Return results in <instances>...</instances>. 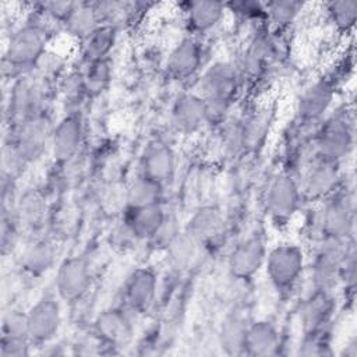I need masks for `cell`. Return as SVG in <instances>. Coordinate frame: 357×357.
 I'll return each mask as SVG.
<instances>
[{
    "mask_svg": "<svg viewBox=\"0 0 357 357\" xmlns=\"http://www.w3.org/2000/svg\"><path fill=\"white\" fill-rule=\"evenodd\" d=\"M50 31L47 24L38 20H29L8 38L3 56V71L18 79L32 74L40 57L47 52Z\"/></svg>",
    "mask_w": 357,
    "mask_h": 357,
    "instance_id": "obj_1",
    "label": "cell"
},
{
    "mask_svg": "<svg viewBox=\"0 0 357 357\" xmlns=\"http://www.w3.org/2000/svg\"><path fill=\"white\" fill-rule=\"evenodd\" d=\"M241 84V74L233 61L218 60L205 68L199 79L198 93L206 103L209 123L225 117L236 102Z\"/></svg>",
    "mask_w": 357,
    "mask_h": 357,
    "instance_id": "obj_2",
    "label": "cell"
},
{
    "mask_svg": "<svg viewBox=\"0 0 357 357\" xmlns=\"http://www.w3.org/2000/svg\"><path fill=\"white\" fill-rule=\"evenodd\" d=\"M305 266L304 251L294 243H279L269 248L264 264L269 284L280 296H289L296 290Z\"/></svg>",
    "mask_w": 357,
    "mask_h": 357,
    "instance_id": "obj_3",
    "label": "cell"
},
{
    "mask_svg": "<svg viewBox=\"0 0 357 357\" xmlns=\"http://www.w3.org/2000/svg\"><path fill=\"white\" fill-rule=\"evenodd\" d=\"M315 153L319 158L342 162L354 145V128L347 110H337L325 116L314 134Z\"/></svg>",
    "mask_w": 357,
    "mask_h": 357,
    "instance_id": "obj_4",
    "label": "cell"
},
{
    "mask_svg": "<svg viewBox=\"0 0 357 357\" xmlns=\"http://www.w3.org/2000/svg\"><path fill=\"white\" fill-rule=\"evenodd\" d=\"M52 131L53 124L46 113L18 120L14 124L8 146L25 165H29L38 160L46 149H50Z\"/></svg>",
    "mask_w": 357,
    "mask_h": 357,
    "instance_id": "obj_5",
    "label": "cell"
},
{
    "mask_svg": "<svg viewBox=\"0 0 357 357\" xmlns=\"http://www.w3.org/2000/svg\"><path fill=\"white\" fill-rule=\"evenodd\" d=\"M321 238H335L347 241L354 233V201L353 197L340 188L324 199L317 216Z\"/></svg>",
    "mask_w": 357,
    "mask_h": 357,
    "instance_id": "obj_6",
    "label": "cell"
},
{
    "mask_svg": "<svg viewBox=\"0 0 357 357\" xmlns=\"http://www.w3.org/2000/svg\"><path fill=\"white\" fill-rule=\"evenodd\" d=\"M25 321L32 344L43 346L50 343L63 324L60 297L56 291L43 293L25 312Z\"/></svg>",
    "mask_w": 357,
    "mask_h": 357,
    "instance_id": "obj_7",
    "label": "cell"
},
{
    "mask_svg": "<svg viewBox=\"0 0 357 357\" xmlns=\"http://www.w3.org/2000/svg\"><path fill=\"white\" fill-rule=\"evenodd\" d=\"M351 240H319L311 261V282L314 290L333 291V289L340 284V266L346 248Z\"/></svg>",
    "mask_w": 357,
    "mask_h": 357,
    "instance_id": "obj_8",
    "label": "cell"
},
{
    "mask_svg": "<svg viewBox=\"0 0 357 357\" xmlns=\"http://www.w3.org/2000/svg\"><path fill=\"white\" fill-rule=\"evenodd\" d=\"M301 187L289 173L276 174L265 192V209L276 223L289 222L301 205Z\"/></svg>",
    "mask_w": 357,
    "mask_h": 357,
    "instance_id": "obj_9",
    "label": "cell"
},
{
    "mask_svg": "<svg viewBox=\"0 0 357 357\" xmlns=\"http://www.w3.org/2000/svg\"><path fill=\"white\" fill-rule=\"evenodd\" d=\"M92 275L89 262L84 257H70L57 268L54 291L60 300L74 303L81 300L89 290Z\"/></svg>",
    "mask_w": 357,
    "mask_h": 357,
    "instance_id": "obj_10",
    "label": "cell"
},
{
    "mask_svg": "<svg viewBox=\"0 0 357 357\" xmlns=\"http://www.w3.org/2000/svg\"><path fill=\"white\" fill-rule=\"evenodd\" d=\"M336 95V84L328 77H321L307 85L297 100V117L300 123L318 124L331 109Z\"/></svg>",
    "mask_w": 357,
    "mask_h": 357,
    "instance_id": "obj_11",
    "label": "cell"
},
{
    "mask_svg": "<svg viewBox=\"0 0 357 357\" xmlns=\"http://www.w3.org/2000/svg\"><path fill=\"white\" fill-rule=\"evenodd\" d=\"M205 49L202 40L195 36H184L169 52L166 59V73L169 78L183 82L202 68Z\"/></svg>",
    "mask_w": 357,
    "mask_h": 357,
    "instance_id": "obj_12",
    "label": "cell"
},
{
    "mask_svg": "<svg viewBox=\"0 0 357 357\" xmlns=\"http://www.w3.org/2000/svg\"><path fill=\"white\" fill-rule=\"evenodd\" d=\"M340 163L315 156L303 178V197L311 201H324L340 188Z\"/></svg>",
    "mask_w": 357,
    "mask_h": 357,
    "instance_id": "obj_13",
    "label": "cell"
},
{
    "mask_svg": "<svg viewBox=\"0 0 357 357\" xmlns=\"http://www.w3.org/2000/svg\"><path fill=\"white\" fill-rule=\"evenodd\" d=\"M46 82L33 73L17 79L10 95V112L15 121L46 113Z\"/></svg>",
    "mask_w": 357,
    "mask_h": 357,
    "instance_id": "obj_14",
    "label": "cell"
},
{
    "mask_svg": "<svg viewBox=\"0 0 357 357\" xmlns=\"http://www.w3.org/2000/svg\"><path fill=\"white\" fill-rule=\"evenodd\" d=\"M84 141V123L78 110L66 113L54 126L50 139V152L57 162L73 160Z\"/></svg>",
    "mask_w": 357,
    "mask_h": 357,
    "instance_id": "obj_15",
    "label": "cell"
},
{
    "mask_svg": "<svg viewBox=\"0 0 357 357\" xmlns=\"http://www.w3.org/2000/svg\"><path fill=\"white\" fill-rule=\"evenodd\" d=\"M266 252L268 248L261 234L244 238L233 248L229 257V272L240 280L252 279L264 268Z\"/></svg>",
    "mask_w": 357,
    "mask_h": 357,
    "instance_id": "obj_16",
    "label": "cell"
},
{
    "mask_svg": "<svg viewBox=\"0 0 357 357\" xmlns=\"http://www.w3.org/2000/svg\"><path fill=\"white\" fill-rule=\"evenodd\" d=\"M172 126L181 134H194L209 123L208 107L198 92L180 93L172 106Z\"/></svg>",
    "mask_w": 357,
    "mask_h": 357,
    "instance_id": "obj_17",
    "label": "cell"
},
{
    "mask_svg": "<svg viewBox=\"0 0 357 357\" xmlns=\"http://www.w3.org/2000/svg\"><path fill=\"white\" fill-rule=\"evenodd\" d=\"M156 290L158 275L151 266L134 269L124 286V301L127 308L135 314L146 312L155 303Z\"/></svg>",
    "mask_w": 357,
    "mask_h": 357,
    "instance_id": "obj_18",
    "label": "cell"
},
{
    "mask_svg": "<svg viewBox=\"0 0 357 357\" xmlns=\"http://www.w3.org/2000/svg\"><path fill=\"white\" fill-rule=\"evenodd\" d=\"M126 230L135 238L149 240L156 237L165 227L166 213L163 204L144 206H126L123 216Z\"/></svg>",
    "mask_w": 357,
    "mask_h": 357,
    "instance_id": "obj_19",
    "label": "cell"
},
{
    "mask_svg": "<svg viewBox=\"0 0 357 357\" xmlns=\"http://www.w3.org/2000/svg\"><path fill=\"white\" fill-rule=\"evenodd\" d=\"M181 7L188 35L199 39L220 25L226 11V4L220 1H187Z\"/></svg>",
    "mask_w": 357,
    "mask_h": 357,
    "instance_id": "obj_20",
    "label": "cell"
},
{
    "mask_svg": "<svg viewBox=\"0 0 357 357\" xmlns=\"http://www.w3.org/2000/svg\"><path fill=\"white\" fill-rule=\"evenodd\" d=\"M336 308L332 291L312 290L303 301L298 312L303 335L326 329Z\"/></svg>",
    "mask_w": 357,
    "mask_h": 357,
    "instance_id": "obj_21",
    "label": "cell"
},
{
    "mask_svg": "<svg viewBox=\"0 0 357 357\" xmlns=\"http://www.w3.org/2000/svg\"><path fill=\"white\" fill-rule=\"evenodd\" d=\"M95 331L99 339L112 347L126 346L132 337V325L123 308L102 311L95 321Z\"/></svg>",
    "mask_w": 357,
    "mask_h": 357,
    "instance_id": "obj_22",
    "label": "cell"
},
{
    "mask_svg": "<svg viewBox=\"0 0 357 357\" xmlns=\"http://www.w3.org/2000/svg\"><path fill=\"white\" fill-rule=\"evenodd\" d=\"M176 156L173 149L162 141L149 144L139 160V174L165 184L174 173Z\"/></svg>",
    "mask_w": 357,
    "mask_h": 357,
    "instance_id": "obj_23",
    "label": "cell"
},
{
    "mask_svg": "<svg viewBox=\"0 0 357 357\" xmlns=\"http://www.w3.org/2000/svg\"><path fill=\"white\" fill-rule=\"evenodd\" d=\"M32 346L25 312H10L3 319L1 326V343H0V356L1 357H21L29 353Z\"/></svg>",
    "mask_w": 357,
    "mask_h": 357,
    "instance_id": "obj_24",
    "label": "cell"
},
{
    "mask_svg": "<svg viewBox=\"0 0 357 357\" xmlns=\"http://www.w3.org/2000/svg\"><path fill=\"white\" fill-rule=\"evenodd\" d=\"M280 346V335L276 325L268 319H258L248 324L244 354L254 357H265L278 354Z\"/></svg>",
    "mask_w": 357,
    "mask_h": 357,
    "instance_id": "obj_25",
    "label": "cell"
},
{
    "mask_svg": "<svg viewBox=\"0 0 357 357\" xmlns=\"http://www.w3.org/2000/svg\"><path fill=\"white\" fill-rule=\"evenodd\" d=\"M223 229V218L215 206H202L192 213L184 230L202 247L218 238Z\"/></svg>",
    "mask_w": 357,
    "mask_h": 357,
    "instance_id": "obj_26",
    "label": "cell"
},
{
    "mask_svg": "<svg viewBox=\"0 0 357 357\" xmlns=\"http://www.w3.org/2000/svg\"><path fill=\"white\" fill-rule=\"evenodd\" d=\"M202 245L185 230L174 233L166 244V258L176 271H187L198 259Z\"/></svg>",
    "mask_w": 357,
    "mask_h": 357,
    "instance_id": "obj_27",
    "label": "cell"
},
{
    "mask_svg": "<svg viewBox=\"0 0 357 357\" xmlns=\"http://www.w3.org/2000/svg\"><path fill=\"white\" fill-rule=\"evenodd\" d=\"M117 40V26L100 24L84 40H81V56L84 63L100 61L109 59Z\"/></svg>",
    "mask_w": 357,
    "mask_h": 357,
    "instance_id": "obj_28",
    "label": "cell"
},
{
    "mask_svg": "<svg viewBox=\"0 0 357 357\" xmlns=\"http://www.w3.org/2000/svg\"><path fill=\"white\" fill-rule=\"evenodd\" d=\"M248 321L238 312L227 315L219 329L220 347L227 354H244V342Z\"/></svg>",
    "mask_w": 357,
    "mask_h": 357,
    "instance_id": "obj_29",
    "label": "cell"
},
{
    "mask_svg": "<svg viewBox=\"0 0 357 357\" xmlns=\"http://www.w3.org/2000/svg\"><path fill=\"white\" fill-rule=\"evenodd\" d=\"M100 24L95 3H75L70 17L64 22V28L71 36L81 42Z\"/></svg>",
    "mask_w": 357,
    "mask_h": 357,
    "instance_id": "obj_30",
    "label": "cell"
},
{
    "mask_svg": "<svg viewBox=\"0 0 357 357\" xmlns=\"http://www.w3.org/2000/svg\"><path fill=\"white\" fill-rule=\"evenodd\" d=\"M163 184L139 174L126 190V206H144L162 202Z\"/></svg>",
    "mask_w": 357,
    "mask_h": 357,
    "instance_id": "obj_31",
    "label": "cell"
},
{
    "mask_svg": "<svg viewBox=\"0 0 357 357\" xmlns=\"http://www.w3.org/2000/svg\"><path fill=\"white\" fill-rule=\"evenodd\" d=\"M57 250L50 240H38L24 254L22 265L32 276H40L52 269L56 262Z\"/></svg>",
    "mask_w": 357,
    "mask_h": 357,
    "instance_id": "obj_32",
    "label": "cell"
},
{
    "mask_svg": "<svg viewBox=\"0 0 357 357\" xmlns=\"http://www.w3.org/2000/svg\"><path fill=\"white\" fill-rule=\"evenodd\" d=\"M328 21L339 33H350L357 20V1H331L325 4Z\"/></svg>",
    "mask_w": 357,
    "mask_h": 357,
    "instance_id": "obj_33",
    "label": "cell"
},
{
    "mask_svg": "<svg viewBox=\"0 0 357 357\" xmlns=\"http://www.w3.org/2000/svg\"><path fill=\"white\" fill-rule=\"evenodd\" d=\"M265 4L266 22H269L275 31H284L300 15L304 4L298 1H268Z\"/></svg>",
    "mask_w": 357,
    "mask_h": 357,
    "instance_id": "obj_34",
    "label": "cell"
},
{
    "mask_svg": "<svg viewBox=\"0 0 357 357\" xmlns=\"http://www.w3.org/2000/svg\"><path fill=\"white\" fill-rule=\"evenodd\" d=\"M81 75L86 95H96L102 92L107 86L112 75L109 59L85 63V70L81 73Z\"/></svg>",
    "mask_w": 357,
    "mask_h": 357,
    "instance_id": "obj_35",
    "label": "cell"
},
{
    "mask_svg": "<svg viewBox=\"0 0 357 357\" xmlns=\"http://www.w3.org/2000/svg\"><path fill=\"white\" fill-rule=\"evenodd\" d=\"M226 8H230L231 13L238 15L241 20L254 24H265L266 22V11L265 4L259 1H234L225 3Z\"/></svg>",
    "mask_w": 357,
    "mask_h": 357,
    "instance_id": "obj_36",
    "label": "cell"
},
{
    "mask_svg": "<svg viewBox=\"0 0 357 357\" xmlns=\"http://www.w3.org/2000/svg\"><path fill=\"white\" fill-rule=\"evenodd\" d=\"M40 198L36 195V194H31V195H26L24 198V201L21 202V220L25 219L26 223H33L36 222L40 216H42V205H40Z\"/></svg>",
    "mask_w": 357,
    "mask_h": 357,
    "instance_id": "obj_37",
    "label": "cell"
}]
</instances>
